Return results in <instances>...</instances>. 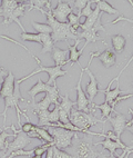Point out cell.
<instances>
[{
	"label": "cell",
	"mask_w": 133,
	"mask_h": 158,
	"mask_svg": "<svg viewBox=\"0 0 133 158\" xmlns=\"http://www.w3.org/2000/svg\"><path fill=\"white\" fill-rule=\"evenodd\" d=\"M30 9H37V10H40L43 15H45L47 17V25H49L52 29V34H51V37H52V40L53 43H59V41H69L70 39L76 40L78 39V36L76 35L72 34L71 31V27L69 23H58L57 20L54 19L52 14H51V2L50 1H47L45 5V8H47V10H45L43 8H39V7H34L32 3H30Z\"/></svg>",
	"instance_id": "obj_1"
},
{
	"label": "cell",
	"mask_w": 133,
	"mask_h": 158,
	"mask_svg": "<svg viewBox=\"0 0 133 158\" xmlns=\"http://www.w3.org/2000/svg\"><path fill=\"white\" fill-rule=\"evenodd\" d=\"M69 120L76 128L84 130L85 134H89V135H92V136L105 137L104 133H96V131H90L89 130L94 125L99 124V123H102V124L104 125V123L107 122V120H103V119L96 118L93 114H87V113H83V111H79L76 108H72L70 111V115H69Z\"/></svg>",
	"instance_id": "obj_2"
},
{
	"label": "cell",
	"mask_w": 133,
	"mask_h": 158,
	"mask_svg": "<svg viewBox=\"0 0 133 158\" xmlns=\"http://www.w3.org/2000/svg\"><path fill=\"white\" fill-rule=\"evenodd\" d=\"M32 57H33L34 60H36V62H37L38 68L36 69V70L32 71L31 73L27 75L25 77H22V78L18 79L17 81L19 82V84L25 81V80L29 79V78H32L34 75H37V73H48L49 75V79H48V81H47V84H48V85H52V84H54V82H57L58 77H62V76H65V75H67V71L63 70L62 67H60V66L47 67V66H43L42 64H41V61H40V59L37 56L32 55Z\"/></svg>",
	"instance_id": "obj_3"
},
{
	"label": "cell",
	"mask_w": 133,
	"mask_h": 158,
	"mask_svg": "<svg viewBox=\"0 0 133 158\" xmlns=\"http://www.w3.org/2000/svg\"><path fill=\"white\" fill-rule=\"evenodd\" d=\"M47 128L50 135L53 138L54 147L58 149H67L68 147L72 146V141H73L74 136L76 133L71 131V130L63 129L60 127H45Z\"/></svg>",
	"instance_id": "obj_4"
},
{
	"label": "cell",
	"mask_w": 133,
	"mask_h": 158,
	"mask_svg": "<svg viewBox=\"0 0 133 158\" xmlns=\"http://www.w3.org/2000/svg\"><path fill=\"white\" fill-rule=\"evenodd\" d=\"M81 68V75L79 77V81L76 84V86L72 89H76V109L79 110V111H83V113L87 114H93L96 113V108H94V102H89L88 97L84 94L82 89V77H83V69L82 66H79Z\"/></svg>",
	"instance_id": "obj_5"
},
{
	"label": "cell",
	"mask_w": 133,
	"mask_h": 158,
	"mask_svg": "<svg viewBox=\"0 0 133 158\" xmlns=\"http://www.w3.org/2000/svg\"><path fill=\"white\" fill-rule=\"evenodd\" d=\"M20 100H22L25 102V99L23 97L21 96V94H20V84L16 80V85H14V94H12L11 96L7 97L5 98V110H3V114L5 116H7V111H8L9 108H16L17 110V118H18V124H19L20 128H21V114L25 117L27 119V122H30L29 120V117L25 115V111L20 109L19 107V102Z\"/></svg>",
	"instance_id": "obj_6"
},
{
	"label": "cell",
	"mask_w": 133,
	"mask_h": 158,
	"mask_svg": "<svg viewBox=\"0 0 133 158\" xmlns=\"http://www.w3.org/2000/svg\"><path fill=\"white\" fill-rule=\"evenodd\" d=\"M101 152L96 150V146L90 138L83 137L82 140H80L76 146H74L73 157L76 158H99Z\"/></svg>",
	"instance_id": "obj_7"
},
{
	"label": "cell",
	"mask_w": 133,
	"mask_h": 158,
	"mask_svg": "<svg viewBox=\"0 0 133 158\" xmlns=\"http://www.w3.org/2000/svg\"><path fill=\"white\" fill-rule=\"evenodd\" d=\"M10 127H11V129H14V134L16 136H14V141L9 143L8 146H7V150H6V152H5V158H7L11 152H16V150L25 149V147L28 146V145L32 141V139L30 138L27 134L23 133L21 129L17 130L14 125H11Z\"/></svg>",
	"instance_id": "obj_8"
},
{
	"label": "cell",
	"mask_w": 133,
	"mask_h": 158,
	"mask_svg": "<svg viewBox=\"0 0 133 158\" xmlns=\"http://www.w3.org/2000/svg\"><path fill=\"white\" fill-rule=\"evenodd\" d=\"M103 31V32H107L104 29V26L102 25L101 23V16L99 17V19L96 20V25L92 27L91 29H88V30H82L81 32H78V39H84L85 43L83 47H87L89 44L93 43L96 44L98 40H101V37L98 36V31ZM103 40V39H102Z\"/></svg>",
	"instance_id": "obj_9"
},
{
	"label": "cell",
	"mask_w": 133,
	"mask_h": 158,
	"mask_svg": "<svg viewBox=\"0 0 133 158\" xmlns=\"http://www.w3.org/2000/svg\"><path fill=\"white\" fill-rule=\"evenodd\" d=\"M93 58H98L100 61L102 62V65L104 66L105 68H111L112 66L115 65L116 62V56L115 52L113 51V49L107 48L103 51H96V52H91L90 54V59H89L88 66L90 67L91 62L93 60Z\"/></svg>",
	"instance_id": "obj_10"
},
{
	"label": "cell",
	"mask_w": 133,
	"mask_h": 158,
	"mask_svg": "<svg viewBox=\"0 0 133 158\" xmlns=\"http://www.w3.org/2000/svg\"><path fill=\"white\" fill-rule=\"evenodd\" d=\"M73 12V8L70 6L69 1H61L59 0L57 3V7L54 9L51 8V14L53 16V18L57 20L58 23H67L68 21L69 15Z\"/></svg>",
	"instance_id": "obj_11"
},
{
	"label": "cell",
	"mask_w": 133,
	"mask_h": 158,
	"mask_svg": "<svg viewBox=\"0 0 133 158\" xmlns=\"http://www.w3.org/2000/svg\"><path fill=\"white\" fill-rule=\"evenodd\" d=\"M60 102L58 105L59 107V123L61 124H68L70 123L69 120V115L72 108L76 107V102H72L69 98V91L65 94V96L60 97Z\"/></svg>",
	"instance_id": "obj_12"
},
{
	"label": "cell",
	"mask_w": 133,
	"mask_h": 158,
	"mask_svg": "<svg viewBox=\"0 0 133 158\" xmlns=\"http://www.w3.org/2000/svg\"><path fill=\"white\" fill-rule=\"evenodd\" d=\"M114 113H115V116H113V117H112V116H109L105 120L110 122L111 126H112V128H113V133L115 134L118 138L121 139V135L123 134L125 128H127V117H125L124 115L116 113V111H114Z\"/></svg>",
	"instance_id": "obj_13"
},
{
	"label": "cell",
	"mask_w": 133,
	"mask_h": 158,
	"mask_svg": "<svg viewBox=\"0 0 133 158\" xmlns=\"http://www.w3.org/2000/svg\"><path fill=\"white\" fill-rule=\"evenodd\" d=\"M89 68L90 67H85V68L82 67L83 71L88 73V76L90 77V81L88 82V85H87V89H85V93H87L85 95H87V97H88L89 102H93V99L96 98V96L98 95V93L100 91V89H99V85H98V80H96V76L91 73Z\"/></svg>",
	"instance_id": "obj_14"
},
{
	"label": "cell",
	"mask_w": 133,
	"mask_h": 158,
	"mask_svg": "<svg viewBox=\"0 0 133 158\" xmlns=\"http://www.w3.org/2000/svg\"><path fill=\"white\" fill-rule=\"evenodd\" d=\"M30 5H28V3H25V2H20L19 3V6L17 7V8L14 9V11H12V14L10 15L8 17V19L7 20H5V21H2V25H10L11 23H18L19 25V27L21 29H22V31L23 32H25V27L22 26V23H20L19 21V18L20 17H22V16H25V9H27V7H29Z\"/></svg>",
	"instance_id": "obj_15"
},
{
	"label": "cell",
	"mask_w": 133,
	"mask_h": 158,
	"mask_svg": "<svg viewBox=\"0 0 133 158\" xmlns=\"http://www.w3.org/2000/svg\"><path fill=\"white\" fill-rule=\"evenodd\" d=\"M14 85H16V78L11 71H8L7 76L3 79L2 84L0 86V97L1 98H7L11 96L14 90Z\"/></svg>",
	"instance_id": "obj_16"
},
{
	"label": "cell",
	"mask_w": 133,
	"mask_h": 158,
	"mask_svg": "<svg viewBox=\"0 0 133 158\" xmlns=\"http://www.w3.org/2000/svg\"><path fill=\"white\" fill-rule=\"evenodd\" d=\"M56 85H57V82H54V84H52V85H48L47 82H43L42 80L40 79V77H38L37 84H34V85L31 87V89H29L28 90L29 96L31 97V102H36V96H37L38 94L50 93V91L54 88V86Z\"/></svg>",
	"instance_id": "obj_17"
},
{
	"label": "cell",
	"mask_w": 133,
	"mask_h": 158,
	"mask_svg": "<svg viewBox=\"0 0 133 158\" xmlns=\"http://www.w3.org/2000/svg\"><path fill=\"white\" fill-rule=\"evenodd\" d=\"M51 54V58L53 59L54 61V66H60V67H63L67 64H69V50L68 49H61L57 46H54L52 51L50 52Z\"/></svg>",
	"instance_id": "obj_18"
},
{
	"label": "cell",
	"mask_w": 133,
	"mask_h": 158,
	"mask_svg": "<svg viewBox=\"0 0 133 158\" xmlns=\"http://www.w3.org/2000/svg\"><path fill=\"white\" fill-rule=\"evenodd\" d=\"M81 43V39H76V44L73 46H71L69 44V41H67V47H68V50H69V61L71 62V67H73V65H78L80 66L79 61V58L81 57V55L83 54V50H84V47H82L81 49H78V45Z\"/></svg>",
	"instance_id": "obj_19"
},
{
	"label": "cell",
	"mask_w": 133,
	"mask_h": 158,
	"mask_svg": "<svg viewBox=\"0 0 133 158\" xmlns=\"http://www.w3.org/2000/svg\"><path fill=\"white\" fill-rule=\"evenodd\" d=\"M99 145H101L104 150H109V152H110V155H114V152H116V149L124 150L130 147V146H127V145L123 144V143L119 144V143H116V141L111 140V139H108V138H105L104 140H102V141H98V143L94 144V146H99Z\"/></svg>",
	"instance_id": "obj_20"
},
{
	"label": "cell",
	"mask_w": 133,
	"mask_h": 158,
	"mask_svg": "<svg viewBox=\"0 0 133 158\" xmlns=\"http://www.w3.org/2000/svg\"><path fill=\"white\" fill-rule=\"evenodd\" d=\"M19 1H16V0H2L1 1V9H2V14L0 15V17H2L3 20L8 19V17L12 14L14 9L19 6Z\"/></svg>",
	"instance_id": "obj_21"
},
{
	"label": "cell",
	"mask_w": 133,
	"mask_h": 158,
	"mask_svg": "<svg viewBox=\"0 0 133 158\" xmlns=\"http://www.w3.org/2000/svg\"><path fill=\"white\" fill-rule=\"evenodd\" d=\"M100 16H102V14L100 12L99 8L96 6V8L93 9L92 15H90L88 18H85L84 23H80L79 28H81L82 30H88V29H91L94 25H96V20L99 19Z\"/></svg>",
	"instance_id": "obj_22"
},
{
	"label": "cell",
	"mask_w": 133,
	"mask_h": 158,
	"mask_svg": "<svg viewBox=\"0 0 133 158\" xmlns=\"http://www.w3.org/2000/svg\"><path fill=\"white\" fill-rule=\"evenodd\" d=\"M111 43H112V47H113V51L115 54H121L123 52L127 45V39L124 36L122 35H114L111 37Z\"/></svg>",
	"instance_id": "obj_23"
},
{
	"label": "cell",
	"mask_w": 133,
	"mask_h": 158,
	"mask_svg": "<svg viewBox=\"0 0 133 158\" xmlns=\"http://www.w3.org/2000/svg\"><path fill=\"white\" fill-rule=\"evenodd\" d=\"M94 3H96V7L99 8L101 14L102 12H107V14H109V15H116L118 18L122 16V14L118 10V9H115L113 6H111L110 3L104 1V0H96V2Z\"/></svg>",
	"instance_id": "obj_24"
},
{
	"label": "cell",
	"mask_w": 133,
	"mask_h": 158,
	"mask_svg": "<svg viewBox=\"0 0 133 158\" xmlns=\"http://www.w3.org/2000/svg\"><path fill=\"white\" fill-rule=\"evenodd\" d=\"M100 91L101 93H103L105 95V100L104 102H108V104H110V106L112 105V102L115 100L116 98L119 96H121V94H125V91L121 90L120 89V82H118V85H116L115 89H113V90H111V89H109V90H103V89H100Z\"/></svg>",
	"instance_id": "obj_25"
},
{
	"label": "cell",
	"mask_w": 133,
	"mask_h": 158,
	"mask_svg": "<svg viewBox=\"0 0 133 158\" xmlns=\"http://www.w3.org/2000/svg\"><path fill=\"white\" fill-rule=\"evenodd\" d=\"M34 130H36V133H37L38 136H39V140H42L45 144H52L54 146L53 138H52V136L50 135V133L47 130V128L37 126Z\"/></svg>",
	"instance_id": "obj_26"
},
{
	"label": "cell",
	"mask_w": 133,
	"mask_h": 158,
	"mask_svg": "<svg viewBox=\"0 0 133 158\" xmlns=\"http://www.w3.org/2000/svg\"><path fill=\"white\" fill-rule=\"evenodd\" d=\"M34 115H37L38 117V125L39 127H45L49 124V114L50 111L48 110H38L34 111Z\"/></svg>",
	"instance_id": "obj_27"
},
{
	"label": "cell",
	"mask_w": 133,
	"mask_h": 158,
	"mask_svg": "<svg viewBox=\"0 0 133 158\" xmlns=\"http://www.w3.org/2000/svg\"><path fill=\"white\" fill-rule=\"evenodd\" d=\"M9 127H5V129L1 130V133H0V150L1 152H6L7 150V146H8L9 141H8V138L9 137H14V134H8L6 131L7 129H9Z\"/></svg>",
	"instance_id": "obj_28"
},
{
	"label": "cell",
	"mask_w": 133,
	"mask_h": 158,
	"mask_svg": "<svg viewBox=\"0 0 133 158\" xmlns=\"http://www.w3.org/2000/svg\"><path fill=\"white\" fill-rule=\"evenodd\" d=\"M20 38L23 41H29V43H37V44H42V35L41 34H30V32H22Z\"/></svg>",
	"instance_id": "obj_29"
},
{
	"label": "cell",
	"mask_w": 133,
	"mask_h": 158,
	"mask_svg": "<svg viewBox=\"0 0 133 158\" xmlns=\"http://www.w3.org/2000/svg\"><path fill=\"white\" fill-rule=\"evenodd\" d=\"M32 27L37 34H43V35H51L52 34V29L49 25L47 23H37V21H32L31 23Z\"/></svg>",
	"instance_id": "obj_30"
},
{
	"label": "cell",
	"mask_w": 133,
	"mask_h": 158,
	"mask_svg": "<svg viewBox=\"0 0 133 158\" xmlns=\"http://www.w3.org/2000/svg\"><path fill=\"white\" fill-rule=\"evenodd\" d=\"M94 108L101 110V115H102V118L103 119L104 118L107 119L109 116H111V113H114V111H115V110L112 109V107H111L110 104H108V102H103L102 105L94 104Z\"/></svg>",
	"instance_id": "obj_31"
},
{
	"label": "cell",
	"mask_w": 133,
	"mask_h": 158,
	"mask_svg": "<svg viewBox=\"0 0 133 158\" xmlns=\"http://www.w3.org/2000/svg\"><path fill=\"white\" fill-rule=\"evenodd\" d=\"M53 145L52 144H43V145H40V146H37L33 148V155L34 156H42L45 155V152H47V150L50 148V147H52Z\"/></svg>",
	"instance_id": "obj_32"
},
{
	"label": "cell",
	"mask_w": 133,
	"mask_h": 158,
	"mask_svg": "<svg viewBox=\"0 0 133 158\" xmlns=\"http://www.w3.org/2000/svg\"><path fill=\"white\" fill-rule=\"evenodd\" d=\"M49 123L50 124H57L59 123V107L58 105H54V108L49 114Z\"/></svg>",
	"instance_id": "obj_33"
},
{
	"label": "cell",
	"mask_w": 133,
	"mask_h": 158,
	"mask_svg": "<svg viewBox=\"0 0 133 158\" xmlns=\"http://www.w3.org/2000/svg\"><path fill=\"white\" fill-rule=\"evenodd\" d=\"M19 156H33V149L31 150H25V149H19L16 150V152H11L10 155L7 158H14V157H19Z\"/></svg>",
	"instance_id": "obj_34"
},
{
	"label": "cell",
	"mask_w": 133,
	"mask_h": 158,
	"mask_svg": "<svg viewBox=\"0 0 133 158\" xmlns=\"http://www.w3.org/2000/svg\"><path fill=\"white\" fill-rule=\"evenodd\" d=\"M96 2V0L94 1H92V0H89L88 2H87V5H85V7L82 9V11L80 12V16L81 17H85V18H88L90 15H92V12H93V9H92V3Z\"/></svg>",
	"instance_id": "obj_35"
},
{
	"label": "cell",
	"mask_w": 133,
	"mask_h": 158,
	"mask_svg": "<svg viewBox=\"0 0 133 158\" xmlns=\"http://www.w3.org/2000/svg\"><path fill=\"white\" fill-rule=\"evenodd\" d=\"M52 150H53V158H76L71 155V154H69V152H65L63 150L58 149L54 146H52Z\"/></svg>",
	"instance_id": "obj_36"
},
{
	"label": "cell",
	"mask_w": 133,
	"mask_h": 158,
	"mask_svg": "<svg viewBox=\"0 0 133 158\" xmlns=\"http://www.w3.org/2000/svg\"><path fill=\"white\" fill-rule=\"evenodd\" d=\"M87 2H88L87 0H76V1H72V3L74 5V6H72L73 12H74V10H76V14H80V12L82 11V9L85 7Z\"/></svg>",
	"instance_id": "obj_37"
},
{
	"label": "cell",
	"mask_w": 133,
	"mask_h": 158,
	"mask_svg": "<svg viewBox=\"0 0 133 158\" xmlns=\"http://www.w3.org/2000/svg\"><path fill=\"white\" fill-rule=\"evenodd\" d=\"M36 127H37V125L32 124V123H30V122H27L23 125H21V128H20V129L22 130L25 134H29V133H31V131H33V130L36 129Z\"/></svg>",
	"instance_id": "obj_38"
},
{
	"label": "cell",
	"mask_w": 133,
	"mask_h": 158,
	"mask_svg": "<svg viewBox=\"0 0 133 158\" xmlns=\"http://www.w3.org/2000/svg\"><path fill=\"white\" fill-rule=\"evenodd\" d=\"M132 149H133V146H130L129 148H127V149L123 150L121 155H119V156H114V155L105 156L104 154H103V152H101V154H100V157H102V158H124L125 156H127V154H129V152H130Z\"/></svg>",
	"instance_id": "obj_39"
},
{
	"label": "cell",
	"mask_w": 133,
	"mask_h": 158,
	"mask_svg": "<svg viewBox=\"0 0 133 158\" xmlns=\"http://www.w3.org/2000/svg\"><path fill=\"white\" fill-rule=\"evenodd\" d=\"M132 60H133V55H132V56H131L130 59L127 60V64H125L124 67H123V68H122V69H121V70H120V73H119V75H118V76H116L114 79H111V81L109 82V85H108V87H107V88H110V87H111V85H112V82H113V81H116V82L119 81V78H120V76H121V73H123V71H124L127 67H129V65H130L131 62H132Z\"/></svg>",
	"instance_id": "obj_40"
},
{
	"label": "cell",
	"mask_w": 133,
	"mask_h": 158,
	"mask_svg": "<svg viewBox=\"0 0 133 158\" xmlns=\"http://www.w3.org/2000/svg\"><path fill=\"white\" fill-rule=\"evenodd\" d=\"M131 97H133V94H131V95L129 94V95H125V96H122V95H121V96H119L118 98L115 99V100H114L113 102H112V105H111V107H112V109L115 110L114 108H115V106H116L118 104H119V102H121L122 100H125V99L131 98Z\"/></svg>",
	"instance_id": "obj_41"
},
{
	"label": "cell",
	"mask_w": 133,
	"mask_h": 158,
	"mask_svg": "<svg viewBox=\"0 0 133 158\" xmlns=\"http://www.w3.org/2000/svg\"><path fill=\"white\" fill-rule=\"evenodd\" d=\"M7 73H8V71H7L6 69H3V70H0V86H1V84H2L5 77L7 76Z\"/></svg>",
	"instance_id": "obj_42"
},
{
	"label": "cell",
	"mask_w": 133,
	"mask_h": 158,
	"mask_svg": "<svg viewBox=\"0 0 133 158\" xmlns=\"http://www.w3.org/2000/svg\"><path fill=\"white\" fill-rule=\"evenodd\" d=\"M45 158H53V150H52V147H50L47 152H45Z\"/></svg>",
	"instance_id": "obj_43"
},
{
	"label": "cell",
	"mask_w": 133,
	"mask_h": 158,
	"mask_svg": "<svg viewBox=\"0 0 133 158\" xmlns=\"http://www.w3.org/2000/svg\"><path fill=\"white\" fill-rule=\"evenodd\" d=\"M129 111H130L131 115H132V119H131L130 122H127V126H131V125H133V109L129 108Z\"/></svg>",
	"instance_id": "obj_44"
},
{
	"label": "cell",
	"mask_w": 133,
	"mask_h": 158,
	"mask_svg": "<svg viewBox=\"0 0 133 158\" xmlns=\"http://www.w3.org/2000/svg\"><path fill=\"white\" fill-rule=\"evenodd\" d=\"M125 129H127V131H130L131 134H133V125H131V126H127Z\"/></svg>",
	"instance_id": "obj_45"
},
{
	"label": "cell",
	"mask_w": 133,
	"mask_h": 158,
	"mask_svg": "<svg viewBox=\"0 0 133 158\" xmlns=\"http://www.w3.org/2000/svg\"><path fill=\"white\" fill-rule=\"evenodd\" d=\"M0 117H3V118H5V120H3V123L6 122L7 116H5V114H3V113H0ZM0 130H2V129H1V127H0Z\"/></svg>",
	"instance_id": "obj_46"
},
{
	"label": "cell",
	"mask_w": 133,
	"mask_h": 158,
	"mask_svg": "<svg viewBox=\"0 0 133 158\" xmlns=\"http://www.w3.org/2000/svg\"><path fill=\"white\" fill-rule=\"evenodd\" d=\"M5 152H1L0 150V158H5Z\"/></svg>",
	"instance_id": "obj_47"
},
{
	"label": "cell",
	"mask_w": 133,
	"mask_h": 158,
	"mask_svg": "<svg viewBox=\"0 0 133 158\" xmlns=\"http://www.w3.org/2000/svg\"><path fill=\"white\" fill-rule=\"evenodd\" d=\"M43 156H45V155H42V156H31V157H30V158H43Z\"/></svg>",
	"instance_id": "obj_48"
},
{
	"label": "cell",
	"mask_w": 133,
	"mask_h": 158,
	"mask_svg": "<svg viewBox=\"0 0 133 158\" xmlns=\"http://www.w3.org/2000/svg\"><path fill=\"white\" fill-rule=\"evenodd\" d=\"M129 3H130L131 6H132V7H133V1H132V0H130V1H129Z\"/></svg>",
	"instance_id": "obj_49"
},
{
	"label": "cell",
	"mask_w": 133,
	"mask_h": 158,
	"mask_svg": "<svg viewBox=\"0 0 133 158\" xmlns=\"http://www.w3.org/2000/svg\"><path fill=\"white\" fill-rule=\"evenodd\" d=\"M2 14V9H1V7H0V15Z\"/></svg>",
	"instance_id": "obj_50"
},
{
	"label": "cell",
	"mask_w": 133,
	"mask_h": 158,
	"mask_svg": "<svg viewBox=\"0 0 133 158\" xmlns=\"http://www.w3.org/2000/svg\"><path fill=\"white\" fill-rule=\"evenodd\" d=\"M3 69H5L3 67H0V70H3Z\"/></svg>",
	"instance_id": "obj_51"
},
{
	"label": "cell",
	"mask_w": 133,
	"mask_h": 158,
	"mask_svg": "<svg viewBox=\"0 0 133 158\" xmlns=\"http://www.w3.org/2000/svg\"><path fill=\"white\" fill-rule=\"evenodd\" d=\"M131 86H132V87H133V81H132V84H131Z\"/></svg>",
	"instance_id": "obj_52"
},
{
	"label": "cell",
	"mask_w": 133,
	"mask_h": 158,
	"mask_svg": "<svg viewBox=\"0 0 133 158\" xmlns=\"http://www.w3.org/2000/svg\"><path fill=\"white\" fill-rule=\"evenodd\" d=\"M131 154H133V150H132V152H131Z\"/></svg>",
	"instance_id": "obj_53"
}]
</instances>
